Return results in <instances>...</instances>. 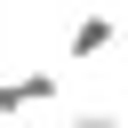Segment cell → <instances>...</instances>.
Returning a JSON list of instances; mask_svg holds the SVG:
<instances>
[{
  "label": "cell",
  "instance_id": "6da1fadb",
  "mask_svg": "<svg viewBox=\"0 0 128 128\" xmlns=\"http://www.w3.org/2000/svg\"><path fill=\"white\" fill-rule=\"evenodd\" d=\"M56 88H64V72H56V64L8 72V80H0V120H16V112H40V104H56Z\"/></svg>",
  "mask_w": 128,
  "mask_h": 128
},
{
  "label": "cell",
  "instance_id": "7a4b0ae2",
  "mask_svg": "<svg viewBox=\"0 0 128 128\" xmlns=\"http://www.w3.org/2000/svg\"><path fill=\"white\" fill-rule=\"evenodd\" d=\"M112 40H120V24L96 8V16H80V24H72V40H64V64H88V56H104Z\"/></svg>",
  "mask_w": 128,
  "mask_h": 128
},
{
  "label": "cell",
  "instance_id": "3957f363",
  "mask_svg": "<svg viewBox=\"0 0 128 128\" xmlns=\"http://www.w3.org/2000/svg\"><path fill=\"white\" fill-rule=\"evenodd\" d=\"M72 128H120L112 112H72Z\"/></svg>",
  "mask_w": 128,
  "mask_h": 128
}]
</instances>
